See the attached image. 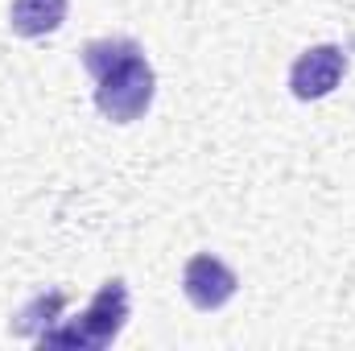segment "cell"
Instances as JSON below:
<instances>
[{
    "label": "cell",
    "instance_id": "1",
    "mask_svg": "<svg viewBox=\"0 0 355 351\" xmlns=\"http://www.w3.org/2000/svg\"><path fill=\"white\" fill-rule=\"evenodd\" d=\"M83 71L95 79V108L112 124H137L153 108L157 75L132 37H95L83 46Z\"/></svg>",
    "mask_w": 355,
    "mask_h": 351
},
{
    "label": "cell",
    "instance_id": "2",
    "mask_svg": "<svg viewBox=\"0 0 355 351\" xmlns=\"http://www.w3.org/2000/svg\"><path fill=\"white\" fill-rule=\"evenodd\" d=\"M128 285L120 277L103 281L99 293L87 302V310L79 318H71L67 327H50L37 335L42 348H79V351H103L120 339V331L128 327Z\"/></svg>",
    "mask_w": 355,
    "mask_h": 351
},
{
    "label": "cell",
    "instance_id": "3",
    "mask_svg": "<svg viewBox=\"0 0 355 351\" xmlns=\"http://www.w3.org/2000/svg\"><path fill=\"white\" fill-rule=\"evenodd\" d=\"M343 79H347V50L335 46V42H318V46L302 50L289 67V91L302 103L327 99Z\"/></svg>",
    "mask_w": 355,
    "mask_h": 351
},
{
    "label": "cell",
    "instance_id": "4",
    "mask_svg": "<svg viewBox=\"0 0 355 351\" xmlns=\"http://www.w3.org/2000/svg\"><path fill=\"white\" fill-rule=\"evenodd\" d=\"M240 289V277L227 261H219L215 252H194L186 268H182V293L194 310L211 314V310H223Z\"/></svg>",
    "mask_w": 355,
    "mask_h": 351
},
{
    "label": "cell",
    "instance_id": "5",
    "mask_svg": "<svg viewBox=\"0 0 355 351\" xmlns=\"http://www.w3.org/2000/svg\"><path fill=\"white\" fill-rule=\"evenodd\" d=\"M67 8L71 0H12L8 8V29L17 37H46V33H58L62 21H67Z\"/></svg>",
    "mask_w": 355,
    "mask_h": 351
},
{
    "label": "cell",
    "instance_id": "6",
    "mask_svg": "<svg viewBox=\"0 0 355 351\" xmlns=\"http://www.w3.org/2000/svg\"><path fill=\"white\" fill-rule=\"evenodd\" d=\"M62 306H67V293L62 289H50V293H37L33 302H25L17 314H12V323H8V331L12 335H25V339H37L42 331H50L54 323H58V314H62Z\"/></svg>",
    "mask_w": 355,
    "mask_h": 351
}]
</instances>
